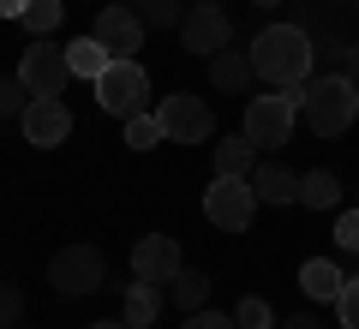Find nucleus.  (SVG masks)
Wrapping results in <instances>:
<instances>
[{"instance_id":"obj_6","label":"nucleus","mask_w":359,"mask_h":329,"mask_svg":"<svg viewBox=\"0 0 359 329\" xmlns=\"http://www.w3.org/2000/svg\"><path fill=\"white\" fill-rule=\"evenodd\" d=\"M156 120H162V138H168V144H204L210 132H216V114H210V102H204V96H192V90H180V96H162Z\"/></svg>"},{"instance_id":"obj_11","label":"nucleus","mask_w":359,"mask_h":329,"mask_svg":"<svg viewBox=\"0 0 359 329\" xmlns=\"http://www.w3.org/2000/svg\"><path fill=\"white\" fill-rule=\"evenodd\" d=\"M25 138L36 144V150H54V144H66V132H72V108H66L60 96H30L25 108Z\"/></svg>"},{"instance_id":"obj_35","label":"nucleus","mask_w":359,"mask_h":329,"mask_svg":"<svg viewBox=\"0 0 359 329\" xmlns=\"http://www.w3.org/2000/svg\"><path fill=\"white\" fill-rule=\"evenodd\" d=\"M210 6H222V0H210Z\"/></svg>"},{"instance_id":"obj_25","label":"nucleus","mask_w":359,"mask_h":329,"mask_svg":"<svg viewBox=\"0 0 359 329\" xmlns=\"http://www.w3.org/2000/svg\"><path fill=\"white\" fill-rule=\"evenodd\" d=\"M233 323H240V329H269L276 317H269V305H264V300H252V293H245L240 311H233Z\"/></svg>"},{"instance_id":"obj_21","label":"nucleus","mask_w":359,"mask_h":329,"mask_svg":"<svg viewBox=\"0 0 359 329\" xmlns=\"http://www.w3.org/2000/svg\"><path fill=\"white\" fill-rule=\"evenodd\" d=\"M132 13L144 18V30H180V18L192 13L186 0H132Z\"/></svg>"},{"instance_id":"obj_22","label":"nucleus","mask_w":359,"mask_h":329,"mask_svg":"<svg viewBox=\"0 0 359 329\" xmlns=\"http://www.w3.org/2000/svg\"><path fill=\"white\" fill-rule=\"evenodd\" d=\"M60 18H66V0H30V6H25V30H30V36L60 30Z\"/></svg>"},{"instance_id":"obj_1","label":"nucleus","mask_w":359,"mask_h":329,"mask_svg":"<svg viewBox=\"0 0 359 329\" xmlns=\"http://www.w3.org/2000/svg\"><path fill=\"white\" fill-rule=\"evenodd\" d=\"M252 66L264 84L276 90H299L311 78V36L299 25H269L252 36Z\"/></svg>"},{"instance_id":"obj_20","label":"nucleus","mask_w":359,"mask_h":329,"mask_svg":"<svg viewBox=\"0 0 359 329\" xmlns=\"http://www.w3.org/2000/svg\"><path fill=\"white\" fill-rule=\"evenodd\" d=\"M168 300H174L180 311H204V300H210V276H204V269H180V276L168 281Z\"/></svg>"},{"instance_id":"obj_27","label":"nucleus","mask_w":359,"mask_h":329,"mask_svg":"<svg viewBox=\"0 0 359 329\" xmlns=\"http://www.w3.org/2000/svg\"><path fill=\"white\" fill-rule=\"evenodd\" d=\"M335 311H341V329H359V276L335 293Z\"/></svg>"},{"instance_id":"obj_15","label":"nucleus","mask_w":359,"mask_h":329,"mask_svg":"<svg viewBox=\"0 0 359 329\" xmlns=\"http://www.w3.org/2000/svg\"><path fill=\"white\" fill-rule=\"evenodd\" d=\"M156 311H162V281H138V276H132L120 323H126V329H150V323H156Z\"/></svg>"},{"instance_id":"obj_10","label":"nucleus","mask_w":359,"mask_h":329,"mask_svg":"<svg viewBox=\"0 0 359 329\" xmlns=\"http://www.w3.org/2000/svg\"><path fill=\"white\" fill-rule=\"evenodd\" d=\"M90 36L102 42V48L114 54V60H138V48H144V18L132 13V6H102Z\"/></svg>"},{"instance_id":"obj_8","label":"nucleus","mask_w":359,"mask_h":329,"mask_svg":"<svg viewBox=\"0 0 359 329\" xmlns=\"http://www.w3.org/2000/svg\"><path fill=\"white\" fill-rule=\"evenodd\" d=\"M18 78L30 84V96H66V84H72V66H66V48H54V42H30L25 60H18Z\"/></svg>"},{"instance_id":"obj_14","label":"nucleus","mask_w":359,"mask_h":329,"mask_svg":"<svg viewBox=\"0 0 359 329\" xmlns=\"http://www.w3.org/2000/svg\"><path fill=\"white\" fill-rule=\"evenodd\" d=\"M252 186H257V198H264V203H294L299 198V174L287 162H257L252 168Z\"/></svg>"},{"instance_id":"obj_26","label":"nucleus","mask_w":359,"mask_h":329,"mask_svg":"<svg viewBox=\"0 0 359 329\" xmlns=\"http://www.w3.org/2000/svg\"><path fill=\"white\" fill-rule=\"evenodd\" d=\"M335 246L359 257V210H341V215H335Z\"/></svg>"},{"instance_id":"obj_29","label":"nucleus","mask_w":359,"mask_h":329,"mask_svg":"<svg viewBox=\"0 0 359 329\" xmlns=\"http://www.w3.org/2000/svg\"><path fill=\"white\" fill-rule=\"evenodd\" d=\"M186 329H240V323L222 311H186Z\"/></svg>"},{"instance_id":"obj_5","label":"nucleus","mask_w":359,"mask_h":329,"mask_svg":"<svg viewBox=\"0 0 359 329\" xmlns=\"http://www.w3.org/2000/svg\"><path fill=\"white\" fill-rule=\"evenodd\" d=\"M108 281V257L96 252V246H60L54 252V264H48V288L54 293H96Z\"/></svg>"},{"instance_id":"obj_16","label":"nucleus","mask_w":359,"mask_h":329,"mask_svg":"<svg viewBox=\"0 0 359 329\" xmlns=\"http://www.w3.org/2000/svg\"><path fill=\"white\" fill-rule=\"evenodd\" d=\"M341 288H347V276L330 264V257H311V264H299V293H306V300H335Z\"/></svg>"},{"instance_id":"obj_32","label":"nucleus","mask_w":359,"mask_h":329,"mask_svg":"<svg viewBox=\"0 0 359 329\" xmlns=\"http://www.w3.org/2000/svg\"><path fill=\"white\" fill-rule=\"evenodd\" d=\"M25 6L30 0H0V18H25Z\"/></svg>"},{"instance_id":"obj_4","label":"nucleus","mask_w":359,"mask_h":329,"mask_svg":"<svg viewBox=\"0 0 359 329\" xmlns=\"http://www.w3.org/2000/svg\"><path fill=\"white\" fill-rule=\"evenodd\" d=\"M144 96H150V78H144L138 60H108V72L96 78V102H102V114H114V120L144 114Z\"/></svg>"},{"instance_id":"obj_7","label":"nucleus","mask_w":359,"mask_h":329,"mask_svg":"<svg viewBox=\"0 0 359 329\" xmlns=\"http://www.w3.org/2000/svg\"><path fill=\"white\" fill-rule=\"evenodd\" d=\"M294 120H299V96H252V108H245V138L257 150H276V144L294 138Z\"/></svg>"},{"instance_id":"obj_3","label":"nucleus","mask_w":359,"mask_h":329,"mask_svg":"<svg viewBox=\"0 0 359 329\" xmlns=\"http://www.w3.org/2000/svg\"><path fill=\"white\" fill-rule=\"evenodd\" d=\"M257 203H264V198H257L252 180L216 174V180H210V192H204V222H210V228H222V234H245Z\"/></svg>"},{"instance_id":"obj_12","label":"nucleus","mask_w":359,"mask_h":329,"mask_svg":"<svg viewBox=\"0 0 359 329\" xmlns=\"http://www.w3.org/2000/svg\"><path fill=\"white\" fill-rule=\"evenodd\" d=\"M180 269H186L180 264V240H168V234H144V240L132 246V276L138 281H162L168 288Z\"/></svg>"},{"instance_id":"obj_23","label":"nucleus","mask_w":359,"mask_h":329,"mask_svg":"<svg viewBox=\"0 0 359 329\" xmlns=\"http://www.w3.org/2000/svg\"><path fill=\"white\" fill-rule=\"evenodd\" d=\"M30 108V84L25 78H0V120H25Z\"/></svg>"},{"instance_id":"obj_9","label":"nucleus","mask_w":359,"mask_h":329,"mask_svg":"<svg viewBox=\"0 0 359 329\" xmlns=\"http://www.w3.org/2000/svg\"><path fill=\"white\" fill-rule=\"evenodd\" d=\"M233 42V25H228V13H222V6H210V0H198L192 13L180 18V48L186 54H222Z\"/></svg>"},{"instance_id":"obj_18","label":"nucleus","mask_w":359,"mask_h":329,"mask_svg":"<svg viewBox=\"0 0 359 329\" xmlns=\"http://www.w3.org/2000/svg\"><path fill=\"white\" fill-rule=\"evenodd\" d=\"M252 150H257V144L252 138H245V132H240V138H222L216 144V174H228V180H252Z\"/></svg>"},{"instance_id":"obj_31","label":"nucleus","mask_w":359,"mask_h":329,"mask_svg":"<svg viewBox=\"0 0 359 329\" xmlns=\"http://www.w3.org/2000/svg\"><path fill=\"white\" fill-rule=\"evenodd\" d=\"M282 329H323V317H318V311H294Z\"/></svg>"},{"instance_id":"obj_28","label":"nucleus","mask_w":359,"mask_h":329,"mask_svg":"<svg viewBox=\"0 0 359 329\" xmlns=\"http://www.w3.org/2000/svg\"><path fill=\"white\" fill-rule=\"evenodd\" d=\"M18 317H25V293H18V288H0V329H13Z\"/></svg>"},{"instance_id":"obj_24","label":"nucleus","mask_w":359,"mask_h":329,"mask_svg":"<svg viewBox=\"0 0 359 329\" xmlns=\"http://www.w3.org/2000/svg\"><path fill=\"white\" fill-rule=\"evenodd\" d=\"M156 138H162V120H156L150 108H144V114H132V120H126V144H132V150H150Z\"/></svg>"},{"instance_id":"obj_33","label":"nucleus","mask_w":359,"mask_h":329,"mask_svg":"<svg viewBox=\"0 0 359 329\" xmlns=\"http://www.w3.org/2000/svg\"><path fill=\"white\" fill-rule=\"evenodd\" d=\"M90 329H126V323H120V317H114V323H108V317H102V323H90Z\"/></svg>"},{"instance_id":"obj_17","label":"nucleus","mask_w":359,"mask_h":329,"mask_svg":"<svg viewBox=\"0 0 359 329\" xmlns=\"http://www.w3.org/2000/svg\"><path fill=\"white\" fill-rule=\"evenodd\" d=\"M108 60H114V54H108L96 36H78V42H66V66H72V78H90V84H96V78L108 72Z\"/></svg>"},{"instance_id":"obj_19","label":"nucleus","mask_w":359,"mask_h":329,"mask_svg":"<svg viewBox=\"0 0 359 329\" xmlns=\"http://www.w3.org/2000/svg\"><path fill=\"white\" fill-rule=\"evenodd\" d=\"M335 198H341V180H335L330 168L299 174V203H306V210H335Z\"/></svg>"},{"instance_id":"obj_13","label":"nucleus","mask_w":359,"mask_h":329,"mask_svg":"<svg viewBox=\"0 0 359 329\" xmlns=\"http://www.w3.org/2000/svg\"><path fill=\"white\" fill-rule=\"evenodd\" d=\"M257 66H252V48H222L210 54V84L216 90H252Z\"/></svg>"},{"instance_id":"obj_30","label":"nucleus","mask_w":359,"mask_h":329,"mask_svg":"<svg viewBox=\"0 0 359 329\" xmlns=\"http://www.w3.org/2000/svg\"><path fill=\"white\" fill-rule=\"evenodd\" d=\"M341 72L359 84V42H347V48H341Z\"/></svg>"},{"instance_id":"obj_34","label":"nucleus","mask_w":359,"mask_h":329,"mask_svg":"<svg viewBox=\"0 0 359 329\" xmlns=\"http://www.w3.org/2000/svg\"><path fill=\"white\" fill-rule=\"evenodd\" d=\"M252 6H282V0H252Z\"/></svg>"},{"instance_id":"obj_2","label":"nucleus","mask_w":359,"mask_h":329,"mask_svg":"<svg viewBox=\"0 0 359 329\" xmlns=\"http://www.w3.org/2000/svg\"><path fill=\"white\" fill-rule=\"evenodd\" d=\"M299 114L318 138H341L359 114V84L347 72H323V78H306L299 84Z\"/></svg>"}]
</instances>
